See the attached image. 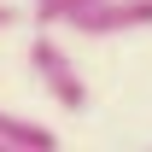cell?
I'll return each mask as SVG.
<instances>
[{
	"label": "cell",
	"mask_w": 152,
	"mask_h": 152,
	"mask_svg": "<svg viewBox=\"0 0 152 152\" xmlns=\"http://www.w3.org/2000/svg\"><path fill=\"white\" fill-rule=\"evenodd\" d=\"M82 6H94V0H35V23L41 29H64Z\"/></svg>",
	"instance_id": "cell-4"
},
{
	"label": "cell",
	"mask_w": 152,
	"mask_h": 152,
	"mask_svg": "<svg viewBox=\"0 0 152 152\" xmlns=\"http://www.w3.org/2000/svg\"><path fill=\"white\" fill-rule=\"evenodd\" d=\"M64 29H70V35H82V41L140 35V29H152V0H94V6H82Z\"/></svg>",
	"instance_id": "cell-2"
},
{
	"label": "cell",
	"mask_w": 152,
	"mask_h": 152,
	"mask_svg": "<svg viewBox=\"0 0 152 152\" xmlns=\"http://www.w3.org/2000/svg\"><path fill=\"white\" fill-rule=\"evenodd\" d=\"M0 152H58V129L0 105Z\"/></svg>",
	"instance_id": "cell-3"
},
{
	"label": "cell",
	"mask_w": 152,
	"mask_h": 152,
	"mask_svg": "<svg viewBox=\"0 0 152 152\" xmlns=\"http://www.w3.org/2000/svg\"><path fill=\"white\" fill-rule=\"evenodd\" d=\"M29 70H35V82L53 94V105H64V111H88V82H82L76 58L64 53V41H58L53 29L29 35Z\"/></svg>",
	"instance_id": "cell-1"
},
{
	"label": "cell",
	"mask_w": 152,
	"mask_h": 152,
	"mask_svg": "<svg viewBox=\"0 0 152 152\" xmlns=\"http://www.w3.org/2000/svg\"><path fill=\"white\" fill-rule=\"evenodd\" d=\"M18 18H23L18 6H12V0H0V29H18Z\"/></svg>",
	"instance_id": "cell-5"
}]
</instances>
